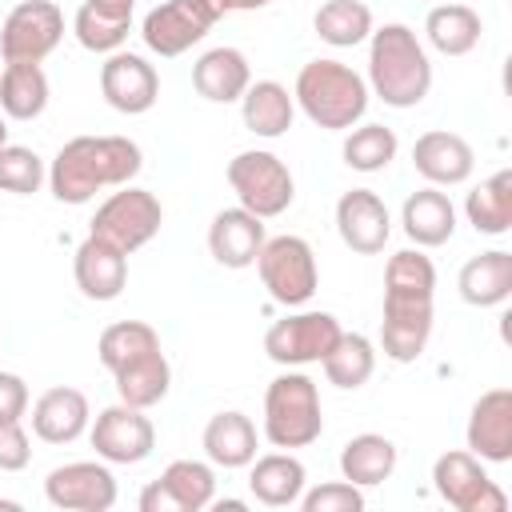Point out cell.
Here are the masks:
<instances>
[{
  "instance_id": "12",
  "label": "cell",
  "mask_w": 512,
  "mask_h": 512,
  "mask_svg": "<svg viewBox=\"0 0 512 512\" xmlns=\"http://www.w3.org/2000/svg\"><path fill=\"white\" fill-rule=\"evenodd\" d=\"M340 332L344 328L332 312H292L264 332V352H268V360H276L284 368L320 364L328 356V348L340 340Z\"/></svg>"
},
{
  "instance_id": "45",
  "label": "cell",
  "mask_w": 512,
  "mask_h": 512,
  "mask_svg": "<svg viewBox=\"0 0 512 512\" xmlns=\"http://www.w3.org/2000/svg\"><path fill=\"white\" fill-rule=\"evenodd\" d=\"M8 144V124H4V112H0V148Z\"/></svg>"
},
{
  "instance_id": "42",
  "label": "cell",
  "mask_w": 512,
  "mask_h": 512,
  "mask_svg": "<svg viewBox=\"0 0 512 512\" xmlns=\"http://www.w3.org/2000/svg\"><path fill=\"white\" fill-rule=\"evenodd\" d=\"M28 412V384L16 372H0V420H24Z\"/></svg>"
},
{
  "instance_id": "17",
  "label": "cell",
  "mask_w": 512,
  "mask_h": 512,
  "mask_svg": "<svg viewBox=\"0 0 512 512\" xmlns=\"http://www.w3.org/2000/svg\"><path fill=\"white\" fill-rule=\"evenodd\" d=\"M468 452L484 464L512 460V388H488L468 412Z\"/></svg>"
},
{
  "instance_id": "43",
  "label": "cell",
  "mask_w": 512,
  "mask_h": 512,
  "mask_svg": "<svg viewBox=\"0 0 512 512\" xmlns=\"http://www.w3.org/2000/svg\"><path fill=\"white\" fill-rule=\"evenodd\" d=\"M88 4L108 16H120V20H132V8H136V0H88Z\"/></svg>"
},
{
  "instance_id": "3",
  "label": "cell",
  "mask_w": 512,
  "mask_h": 512,
  "mask_svg": "<svg viewBox=\"0 0 512 512\" xmlns=\"http://www.w3.org/2000/svg\"><path fill=\"white\" fill-rule=\"evenodd\" d=\"M368 88L388 108H416L432 88V60L408 24H384L368 36Z\"/></svg>"
},
{
  "instance_id": "7",
  "label": "cell",
  "mask_w": 512,
  "mask_h": 512,
  "mask_svg": "<svg viewBox=\"0 0 512 512\" xmlns=\"http://www.w3.org/2000/svg\"><path fill=\"white\" fill-rule=\"evenodd\" d=\"M228 12H236L232 0H164L144 16L140 36L156 56H180L200 44L212 24Z\"/></svg>"
},
{
  "instance_id": "28",
  "label": "cell",
  "mask_w": 512,
  "mask_h": 512,
  "mask_svg": "<svg viewBox=\"0 0 512 512\" xmlns=\"http://www.w3.org/2000/svg\"><path fill=\"white\" fill-rule=\"evenodd\" d=\"M240 116H244L248 132L264 136V140H276V136H284L292 128L296 100H292V92L280 80H256L240 96Z\"/></svg>"
},
{
  "instance_id": "26",
  "label": "cell",
  "mask_w": 512,
  "mask_h": 512,
  "mask_svg": "<svg viewBox=\"0 0 512 512\" xmlns=\"http://www.w3.org/2000/svg\"><path fill=\"white\" fill-rule=\"evenodd\" d=\"M304 484H308V472H304V464H300L288 448L252 460L248 488H252V496H256L264 508H292V504L300 500Z\"/></svg>"
},
{
  "instance_id": "19",
  "label": "cell",
  "mask_w": 512,
  "mask_h": 512,
  "mask_svg": "<svg viewBox=\"0 0 512 512\" xmlns=\"http://www.w3.org/2000/svg\"><path fill=\"white\" fill-rule=\"evenodd\" d=\"M412 168L436 184V188H452V184H464L476 168V152L472 144L460 136V132H444V128H432V132H420L416 144H412Z\"/></svg>"
},
{
  "instance_id": "16",
  "label": "cell",
  "mask_w": 512,
  "mask_h": 512,
  "mask_svg": "<svg viewBox=\"0 0 512 512\" xmlns=\"http://www.w3.org/2000/svg\"><path fill=\"white\" fill-rule=\"evenodd\" d=\"M100 92H104L108 108H116L124 116H140L156 104L160 76L144 56L120 48V52H108V60L100 64Z\"/></svg>"
},
{
  "instance_id": "34",
  "label": "cell",
  "mask_w": 512,
  "mask_h": 512,
  "mask_svg": "<svg viewBox=\"0 0 512 512\" xmlns=\"http://www.w3.org/2000/svg\"><path fill=\"white\" fill-rule=\"evenodd\" d=\"M320 368H324L328 384H336V388H344V392H356V388H364V384L372 380V372H376V348H372V340L360 336V332H340V340L328 348V356L320 360Z\"/></svg>"
},
{
  "instance_id": "22",
  "label": "cell",
  "mask_w": 512,
  "mask_h": 512,
  "mask_svg": "<svg viewBox=\"0 0 512 512\" xmlns=\"http://www.w3.org/2000/svg\"><path fill=\"white\" fill-rule=\"evenodd\" d=\"M28 420H32L36 440H44V444H72V440H80L88 432L92 408H88V396L80 388L60 384V388H48V392L36 396Z\"/></svg>"
},
{
  "instance_id": "14",
  "label": "cell",
  "mask_w": 512,
  "mask_h": 512,
  "mask_svg": "<svg viewBox=\"0 0 512 512\" xmlns=\"http://www.w3.org/2000/svg\"><path fill=\"white\" fill-rule=\"evenodd\" d=\"M44 496L60 512H108L116 504V476L100 460H72L44 476Z\"/></svg>"
},
{
  "instance_id": "21",
  "label": "cell",
  "mask_w": 512,
  "mask_h": 512,
  "mask_svg": "<svg viewBox=\"0 0 512 512\" xmlns=\"http://www.w3.org/2000/svg\"><path fill=\"white\" fill-rule=\"evenodd\" d=\"M264 220L252 216L248 208H220L208 224V252L224 268H252L260 248H264Z\"/></svg>"
},
{
  "instance_id": "31",
  "label": "cell",
  "mask_w": 512,
  "mask_h": 512,
  "mask_svg": "<svg viewBox=\"0 0 512 512\" xmlns=\"http://www.w3.org/2000/svg\"><path fill=\"white\" fill-rule=\"evenodd\" d=\"M480 12L460 4V0H448V4H436L424 20V36L428 44L440 52V56H468L476 44H480Z\"/></svg>"
},
{
  "instance_id": "23",
  "label": "cell",
  "mask_w": 512,
  "mask_h": 512,
  "mask_svg": "<svg viewBox=\"0 0 512 512\" xmlns=\"http://www.w3.org/2000/svg\"><path fill=\"white\" fill-rule=\"evenodd\" d=\"M192 84L204 100L212 104H236L244 96V88L252 84V68H248V56L232 44H220V48H208L196 64H192Z\"/></svg>"
},
{
  "instance_id": "38",
  "label": "cell",
  "mask_w": 512,
  "mask_h": 512,
  "mask_svg": "<svg viewBox=\"0 0 512 512\" xmlns=\"http://www.w3.org/2000/svg\"><path fill=\"white\" fill-rule=\"evenodd\" d=\"M72 32H76L80 48L108 56V52H120V48H124V40H128V32H132V20L108 16V12H100V8H92V4L84 0V4L76 8V16H72Z\"/></svg>"
},
{
  "instance_id": "24",
  "label": "cell",
  "mask_w": 512,
  "mask_h": 512,
  "mask_svg": "<svg viewBox=\"0 0 512 512\" xmlns=\"http://www.w3.org/2000/svg\"><path fill=\"white\" fill-rule=\"evenodd\" d=\"M400 224H404V236L416 248H440L456 232V208H452V200L436 184H428V188H420V192H412L404 200Z\"/></svg>"
},
{
  "instance_id": "25",
  "label": "cell",
  "mask_w": 512,
  "mask_h": 512,
  "mask_svg": "<svg viewBox=\"0 0 512 512\" xmlns=\"http://www.w3.org/2000/svg\"><path fill=\"white\" fill-rule=\"evenodd\" d=\"M456 288H460V300L472 304V308H496V304H504L512 296V252L492 248V252L472 256L460 268Z\"/></svg>"
},
{
  "instance_id": "33",
  "label": "cell",
  "mask_w": 512,
  "mask_h": 512,
  "mask_svg": "<svg viewBox=\"0 0 512 512\" xmlns=\"http://www.w3.org/2000/svg\"><path fill=\"white\" fill-rule=\"evenodd\" d=\"M48 108V76L40 64H4L0 72V112L8 120H36Z\"/></svg>"
},
{
  "instance_id": "10",
  "label": "cell",
  "mask_w": 512,
  "mask_h": 512,
  "mask_svg": "<svg viewBox=\"0 0 512 512\" xmlns=\"http://www.w3.org/2000/svg\"><path fill=\"white\" fill-rule=\"evenodd\" d=\"M432 488L456 512H504L508 508V496L488 476L484 460L472 456V452H464V448H452V452L436 456V464H432Z\"/></svg>"
},
{
  "instance_id": "37",
  "label": "cell",
  "mask_w": 512,
  "mask_h": 512,
  "mask_svg": "<svg viewBox=\"0 0 512 512\" xmlns=\"http://www.w3.org/2000/svg\"><path fill=\"white\" fill-rule=\"evenodd\" d=\"M152 348H160V336H156L152 324H144V320H116V324H108L100 332L96 356H100V364L108 372H116L120 364H128V360H136V356H144Z\"/></svg>"
},
{
  "instance_id": "15",
  "label": "cell",
  "mask_w": 512,
  "mask_h": 512,
  "mask_svg": "<svg viewBox=\"0 0 512 512\" xmlns=\"http://www.w3.org/2000/svg\"><path fill=\"white\" fill-rule=\"evenodd\" d=\"M216 500V472L204 460H172L140 492V512H200Z\"/></svg>"
},
{
  "instance_id": "11",
  "label": "cell",
  "mask_w": 512,
  "mask_h": 512,
  "mask_svg": "<svg viewBox=\"0 0 512 512\" xmlns=\"http://www.w3.org/2000/svg\"><path fill=\"white\" fill-rule=\"evenodd\" d=\"M64 40V12L52 0H20L4 24H0V56L4 64H40L44 56L56 52Z\"/></svg>"
},
{
  "instance_id": "35",
  "label": "cell",
  "mask_w": 512,
  "mask_h": 512,
  "mask_svg": "<svg viewBox=\"0 0 512 512\" xmlns=\"http://www.w3.org/2000/svg\"><path fill=\"white\" fill-rule=\"evenodd\" d=\"M312 28L332 48H356L372 36V8L364 0H324L312 16Z\"/></svg>"
},
{
  "instance_id": "32",
  "label": "cell",
  "mask_w": 512,
  "mask_h": 512,
  "mask_svg": "<svg viewBox=\"0 0 512 512\" xmlns=\"http://www.w3.org/2000/svg\"><path fill=\"white\" fill-rule=\"evenodd\" d=\"M464 216L480 236H504L512 228V172L500 168L480 180L464 200Z\"/></svg>"
},
{
  "instance_id": "36",
  "label": "cell",
  "mask_w": 512,
  "mask_h": 512,
  "mask_svg": "<svg viewBox=\"0 0 512 512\" xmlns=\"http://www.w3.org/2000/svg\"><path fill=\"white\" fill-rule=\"evenodd\" d=\"M396 132L384 128V124H360V128H348L344 136V164L352 172H384L392 160H396Z\"/></svg>"
},
{
  "instance_id": "18",
  "label": "cell",
  "mask_w": 512,
  "mask_h": 512,
  "mask_svg": "<svg viewBox=\"0 0 512 512\" xmlns=\"http://www.w3.org/2000/svg\"><path fill=\"white\" fill-rule=\"evenodd\" d=\"M336 232L352 252L376 256L392 236V216L372 188H352L336 200Z\"/></svg>"
},
{
  "instance_id": "6",
  "label": "cell",
  "mask_w": 512,
  "mask_h": 512,
  "mask_svg": "<svg viewBox=\"0 0 512 512\" xmlns=\"http://www.w3.org/2000/svg\"><path fill=\"white\" fill-rule=\"evenodd\" d=\"M228 184H232L240 208H248L260 220H272V216L288 212V204L296 200V180H292L288 164L276 152H264V148L236 152L228 160Z\"/></svg>"
},
{
  "instance_id": "2",
  "label": "cell",
  "mask_w": 512,
  "mask_h": 512,
  "mask_svg": "<svg viewBox=\"0 0 512 512\" xmlns=\"http://www.w3.org/2000/svg\"><path fill=\"white\" fill-rule=\"evenodd\" d=\"M144 152L128 136H72L48 164V188L60 204H88L100 188L132 184Z\"/></svg>"
},
{
  "instance_id": "40",
  "label": "cell",
  "mask_w": 512,
  "mask_h": 512,
  "mask_svg": "<svg viewBox=\"0 0 512 512\" xmlns=\"http://www.w3.org/2000/svg\"><path fill=\"white\" fill-rule=\"evenodd\" d=\"M296 504L304 512H364V492L348 480H328V484H316V488L300 492Z\"/></svg>"
},
{
  "instance_id": "44",
  "label": "cell",
  "mask_w": 512,
  "mask_h": 512,
  "mask_svg": "<svg viewBox=\"0 0 512 512\" xmlns=\"http://www.w3.org/2000/svg\"><path fill=\"white\" fill-rule=\"evenodd\" d=\"M232 4H236L240 12H256V8H268L272 0H232Z\"/></svg>"
},
{
  "instance_id": "5",
  "label": "cell",
  "mask_w": 512,
  "mask_h": 512,
  "mask_svg": "<svg viewBox=\"0 0 512 512\" xmlns=\"http://www.w3.org/2000/svg\"><path fill=\"white\" fill-rule=\"evenodd\" d=\"M324 432L320 388L304 372H280L264 392V436L272 448H308Z\"/></svg>"
},
{
  "instance_id": "29",
  "label": "cell",
  "mask_w": 512,
  "mask_h": 512,
  "mask_svg": "<svg viewBox=\"0 0 512 512\" xmlns=\"http://www.w3.org/2000/svg\"><path fill=\"white\" fill-rule=\"evenodd\" d=\"M112 380H116V396H120L124 404L148 412L152 404H160V400L168 396V388H172V364H168L164 348H152V352H144V356L120 364V368L112 372Z\"/></svg>"
},
{
  "instance_id": "9",
  "label": "cell",
  "mask_w": 512,
  "mask_h": 512,
  "mask_svg": "<svg viewBox=\"0 0 512 512\" xmlns=\"http://www.w3.org/2000/svg\"><path fill=\"white\" fill-rule=\"evenodd\" d=\"M160 224H164L160 200H156L148 188L120 184V192H112V196L96 208L88 232L100 236V240H108V244H116L120 252L132 256L136 248H144V244L160 232Z\"/></svg>"
},
{
  "instance_id": "4",
  "label": "cell",
  "mask_w": 512,
  "mask_h": 512,
  "mask_svg": "<svg viewBox=\"0 0 512 512\" xmlns=\"http://www.w3.org/2000/svg\"><path fill=\"white\" fill-rule=\"evenodd\" d=\"M292 100L316 128L348 132L368 112V80L340 60H308L296 76Z\"/></svg>"
},
{
  "instance_id": "20",
  "label": "cell",
  "mask_w": 512,
  "mask_h": 512,
  "mask_svg": "<svg viewBox=\"0 0 512 512\" xmlns=\"http://www.w3.org/2000/svg\"><path fill=\"white\" fill-rule=\"evenodd\" d=\"M72 276H76V288L88 300L108 304L128 284V252H120L116 244H108V240H100V236L88 232V240L72 256Z\"/></svg>"
},
{
  "instance_id": "47",
  "label": "cell",
  "mask_w": 512,
  "mask_h": 512,
  "mask_svg": "<svg viewBox=\"0 0 512 512\" xmlns=\"http://www.w3.org/2000/svg\"><path fill=\"white\" fill-rule=\"evenodd\" d=\"M440 4H448V0H440Z\"/></svg>"
},
{
  "instance_id": "41",
  "label": "cell",
  "mask_w": 512,
  "mask_h": 512,
  "mask_svg": "<svg viewBox=\"0 0 512 512\" xmlns=\"http://www.w3.org/2000/svg\"><path fill=\"white\" fill-rule=\"evenodd\" d=\"M32 460V440L20 420H0V472H20Z\"/></svg>"
},
{
  "instance_id": "1",
  "label": "cell",
  "mask_w": 512,
  "mask_h": 512,
  "mask_svg": "<svg viewBox=\"0 0 512 512\" xmlns=\"http://www.w3.org/2000/svg\"><path fill=\"white\" fill-rule=\"evenodd\" d=\"M432 296L436 268L420 248H404L388 256L384 268V320L380 348L396 364H412L432 336Z\"/></svg>"
},
{
  "instance_id": "46",
  "label": "cell",
  "mask_w": 512,
  "mask_h": 512,
  "mask_svg": "<svg viewBox=\"0 0 512 512\" xmlns=\"http://www.w3.org/2000/svg\"><path fill=\"white\" fill-rule=\"evenodd\" d=\"M0 508H4V512H12V508H20V504H16V500H0Z\"/></svg>"
},
{
  "instance_id": "13",
  "label": "cell",
  "mask_w": 512,
  "mask_h": 512,
  "mask_svg": "<svg viewBox=\"0 0 512 512\" xmlns=\"http://www.w3.org/2000/svg\"><path fill=\"white\" fill-rule=\"evenodd\" d=\"M88 440L104 464H140L156 448V428L144 416V408L132 404H108L88 424Z\"/></svg>"
},
{
  "instance_id": "27",
  "label": "cell",
  "mask_w": 512,
  "mask_h": 512,
  "mask_svg": "<svg viewBox=\"0 0 512 512\" xmlns=\"http://www.w3.org/2000/svg\"><path fill=\"white\" fill-rule=\"evenodd\" d=\"M200 444H204V456L216 468H248L256 460V424L236 408L216 412L204 424Z\"/></svg>"
},
{
  "instance_id": "8",
  "label": "cell",
  "mask_w": 512,
  "mask_h": 512,
  "mask_svg": "<svg viewBox=\"0 0 512 512\" xmlns=\"http://www.w3.org/2000/svg\"><path fill=\"white\" fill-rule=\"evenodd\" d=\"M256 272L260 284L268 288V296L284 308H300L312 300L320 272H316V252L304 236H272L264 240L260 256H256Z\"/></svg>"
},
{
  "instance_id": "30",
  "label": "cell",
  "mask_w": 512,
  "mask_h": 512,
  "mask_svg": "<svg viewBox=\"0 0 512 512\" xmlns=\"http://www.w3.org/2000/svg\"><path fill=\"white\" fill-rule=\"evenodd\" d=\"M396 444L380 432H360L340 448V476L356 488H376L396 472Z\"/></svg>"
},
{
  "instance_id": "39",
  "label": "cell",
  "mask_w": 512,
  "mask_h": 512,
  "mask_svg": "<svg viewBox=\"0 0 512 512\" xmlns=\"http://www.w3.org/2000/svg\"><path fill=\"white\" fill-rule=\"evenodd\" d=\"M44 180H48V168L32 148H24V144L0 148V192L32 196V192H40Z\"/></svg>"
}]
</instances>
